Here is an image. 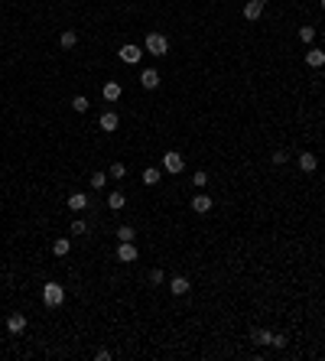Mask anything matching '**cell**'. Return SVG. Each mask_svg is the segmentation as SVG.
Returning a JSON list of instances; mask_svg holds the SVG:
<instances>
[{"instance_id":"obj_16","label":"cell","mask_w":325,"mask_h":361,"mask_svg":"<svg viewBox=\"0 0 325 361\" xmlns=\"http://www.w3.org/2000/svg\"><path fill=\"white\" fill-rule=\"evenodd\" d=\"M68 251H72V241H68V237H56V241H52V254H56V257H65Z\"/></svg>"},{"instance_id":"obj_13","label":"cell","mask_w":325,"mask_h":361,"mask_svg":"<svg viewBox=\"0 0 325 361\" xmlns=\"http://www.w3.org/2000/svg\"><path fill=\"white\" fill-rule=\"evenodd\" d=\"M299 170H303V173H315V170H319V156L309 153V150H306V153H299Z\"/></svg>"},{"instance_id":"obj_27","label":"cell","mask_w":325,"mask_h":361,"mask_svg":"<svg viewBox=\"0 0 325 361\" xmlns=\"http://www.w3.org/2000/svg\"><path fill=\"white\" fill-rule=\"evenodd\" d=\"M72 234L85 237V234H88V225H85V222H72Z\"/></svg>"},{"instance_id":"obj_5","label":"cell","mask_w":325,"mask_h":361,"mask_svg":"<svg viewBox=\"0 0 325 361\" xmlns=\"http://www.w3.org/2000/svg\"><path fill=\"white\" fill-rule=\"evenodd\" d=\"M189 208H192L195 215H208V212L215 208V202H212V196H195V199L189 202Z\"/></svg>"},{"instance_id":"obj_22","label":"cell","mask_w":325,"mask_h":361,"mask_svg":"<svg viewBox=\"0 0 325 361\" xmlns=\"http://www.w3.org/2000/svg\"><path fill=\"white\" fill-rule=\"evenodd\" d=\"M192 186H195V189H205V186H208V173H205V170L192 173Z\"/></svg>"},{"instance_id":"obj_24","label":"cell","mask_w":325,"mask_h":361,"mask_svg":"<svg viewBox=\"0 0 325 361\" xmlns=\"http://www.w3.org/2000/svg\"><path fill=\"white\" fill-rule=\"evenodd\" d=\"M108 186V173H91V189H104Z\"/></svg>"},{"instance_id":"obj_25","label":"cell","mask_w":325,"mask_h":361,"mask_svg":"<svg viewBox=\"0 0 325 361\" xmlns=\"http://www.w3.org/2000/svg\"><path fill=\"white\" fill-rule=\"evenodd\" d=\"M299 39L303 42H312L315 39V26H299Z\"/></svg>"},{"instance_id":"obj_9","label":"cell","mask_w":325,"mask_h":361,"mask_svg":"<svg viewBox=\"0 0 325 361\" xmlns=\"http://www.w3.org/2000/svg\"><path fill=\"white\" fill-rule=\"evenodd\" d=\"M140 85H143L146 91L160 88V72H156V68H143V72H140Z\"/></svg>"},{"instance_id":"obj_26","label":"cell","mask_w":325,"mask_h":361,"mask_svg":"<svg viewBox=\"0 0 325 361\" xmlns=\"http://www.w3.org/2000/svg\"><path fill=\"white\" fill-rule=\"evenodd\" d=\"M111 176H114V179H124V176H127V166H124V163H111Z\"/></svg>"},{"instance_id":"obj_31","label":"cell","mask_w":325,"mask_h":361,"mask_svg":"<svg viewBox=\"0 0 325 361\" xmlns=\"http://www.w3.org/2000/svg\"><path fill=\"white\" fill-rule=\"evenodd\" d=\"M94 358H98V361H108L111 351H108V348H98V351H94Z\"/></svg>"},{"instance_id":"obj_3","label":"cell","mask_w":325,"mask_h":361,"mask_svg":"<svg viewBox=\"0 0 325 361\" xmlns=\"http://www.w3.org/2000/svg\"><path fill=\"white\" fill-rule=\"evenodd\" d=\"M117 56H120V62H127V65H137L140 59H143V49H140L137 42H127V46H120V52H117Z\"/></svg>"},{"instance_id":"obj_23","label":"cell","mask_w":325,"mask_h":361,"mask_svg":"<svg viewBox=\"0 0 325 361\" xmlns=\"http://www.w3.org/2000/svg\"><path fill=\"white\" fill-rule=\"evenodd\" d=\"M270 339H273V332H267V329L254 332V342H257V345H270Z\"/></svg>"},{"instance_id":"obj_18","label":"cell","mask_w":325,"mask_h":361,"mask_svg":"<svg viewBox=\"0 0 325 361\" xmlns=\"http://www.w3.org/2000/svg\"><path fill=\"white\" fill-rule=\"evenodd\" d=\"M75 42H78V33H75V30L59 33V46H62V49H75Z\"/></svg>"},{"instance_id":"obj_1","label":"cell","mask_w":325,"mask_h":361,"mask_svg":"<svg viewBox=\"0 0 325 361\" xmlns=\"http://www.w3.org/2000/svg\"><path fill=\"white\" fill-rule=\"evenodd\" d=\"M42 303L49 306V309H59V306L65 303V290L56 283V280H49L46 286H42Z\"/></svg>"},{"instance_id":"obj_10","label":"cell","mask_w":325,"mask_h":361,"mask_svg":"<svg viewBox=\"0 0 325 361\" xmlns=\"http://www.w3.org/2000/svg\"><path fill=\"white\" fill-rule=\"evenodd\" d=\"M68 208H72V212H85V208H91V199H88L85 192H72V196H68Z\"/></svg>"},{"instance_id":"obj_15","label":"cell","mask_w":325,"mask_h":361,"mask_svg":"<svg viewBox=\"0 0 325 361\" xmlns=\"http://www.w3.org/2000/svg\"><path fill=\"white\" fill-rule=\"evenodd\" d=\"M306 65L322 68V65H325V52H322V49H306Z\"/></svg>"},{"instance_id":"obj_8","label":"cell","mask_w":325,"mask_h":361,"mask_svg":"<svg viewBox=\"0 0 325 361\" xmlns=\"http://www.w3.org/2000/svg\"><path fill=\"white\" fill-rule=\"evenodd\" d=\"M98 127H101V130H108V134H114V130L120 127V117H117L114 111H104L101 117H98Z\"/></svg>"},{"instance_id":"obj_32","label":"cell","mask_w":325,"mask_h":361,"mask_svg":"<svg viewBox=\"0 0 325 361\" xmlns=\"http://www.w3.org/2000/svg\"><path fill=\"white\" fill-rule=\"evenodd\" d=\"M319 4H322V7H325V0H319Z\"/></svg>"},{"instance_id":"obj_20","label":"cell","mask_w":325,"mask_h":361,"mask_svg":"<svg viewBox=\"0 0 325 361\" xmlns=\"http://www.w3.org/2000/svg\"><path fill=\"white\" fill-rule=\"evenodd\" d=\"M117 241H137V228L134 225H120L117 228Z\"/></svg>"},{"instance_id":"obj_7","label":"cell","mask_w":325,"mask_h":361,"mask_svg":"<svg viewBox=\"0 0 325 361\" xmlns=\"http://www.w3.org/2000/svg\"><path fill=\"white\" fill-rule=\"evenodd\" d=\"M23 329H26V316L23 312H10V316H7V332H10V335H20Z\"/></svg>"},{"instance_id":"obj_19","label":"cell","mask_w":325,"mask_h":361,"mask_svg":"<svg viewBox=\"0 0 325 361\" xmlns=\"http://www.w3.org/2000/svg\"><path fill=\"white\" fill-rule=\"evenodd\" d=\"M124 205H127L124 192H111V196H108V208H111V212H117V208H124Z\"/></svg>"},{"instance_id":"obj_21","label":"cell","mask_w":325,"mask_h":361,"mask_svg":"<svg viewBox=\"0 0 325 361\" xmlns=\"http://www.w3.org/2000/svg\"><path fill=\"white\" fill-rule=\"evenodd\" d=\"M88 108H91V101H88L85 94H75V98H72V111H75V114H85Z\"/></svg>"},{"instance_id":"obj_2","label":"cell","mask_w":325,"mask_h":361,"mask_svg":"<svg viewBox=\"0 0 325 361\" xmlns=\"http://www.w3.org/2000/svg\"><path fill=\"white\" fill-rule=\"evenodd\" d=\"M146 52L156 56V59H163L166 52H169V39H166L163 33H150V36H146Z\"/></svg>"},{"instance_id":"obj_6","label":"cell","mask_w":325,"mask_h":361,"mask_svg":"<svg viewBox=\"0 0 325 361\" xmlns=\"http://www.w3.org/2000/svg\"><path fill=\"white\" fill-rule=\"evenodd\" d=\"M120 263H130V260H137V244L134 241H120V248H117V254H114Z\"/></svg>"},{"instance_id":"obj_30","label":"cell","mask_w":325,"mask_h":361,"mask_svg":"<svg viewBox=\"0 0 325 361\" xmlns=\"http://www.w3.org/2000/svg\"><path fill=\"white\" fill-rule=\"evenodd\" d=\"M150 283H156V286L163 283V270H160V267H156V270H150Z\"/></svg>"},{"instance_id":"obj_17","label":"cell","mask_w":325,"mask_h":361,"mask_svg":"<svg viewBox=\"0 0 325 361\" xmlns=\"http://www.w3.org/2000/svg\"><path fill=\"white\" fill-rule=\"evenodd\" d=\"M160 179H163V170H156V166H146L143 170V186H156Z\"/></svg>"},{"instance_id":"obj_29","label":"cell","mask_w":325,"mask_h":361,"mask_svg":"<svg viewBox=\"0 0 325 361\" xmlns=\"http://www.w3.org/2000/svg\"><path fill=\"white\" fill-rule=\"evenodd\" d=\"M286 342H289V339H286V335H280V332H277V335L270 339V345H273V348H286Z\"/></svg>"},{"instance_id":"obj_4","label":"cell","mask_w":325,"mask_h":361,"mask_svg":"<svg viewBox=\"0 0 325 361\" xmlns=\"http://www.w3.org/2000/svg\"><path fill=\"white\" fill-rule=\"evenodd\" d=\"M163 170L166 173H182V170H186V160H182V153H176V150H169V153H166L163 156Z\"/></svg>"},{"instance_id":"obj_28","label":"cell","mask_w":325,"mask_h":361,"mask_svg":"<svg viewBox=\"0 0 325 361\" xmlns=\"http://www.w3.org/2000/svg\"><path fill=\"white\" fill-rule=\"evenodd\" d=\"M270 160H273L277 166H283V163L289 160V153H286V150H277V153H273V156H270Z\"/></svg>"},{"instance_id":"obj_11","label":"cell","mask_w":325,"mask_h":361,"mask_svg":"<svg viewBox=\"0 0 325 361\" xmlns=\"http://www.w3.org/2000/svg\"><path fill=\"white\" fill-rule=\"evenodd\" d=\"M101 94H104V101L114 104V101H120V94H124V88H120V82H108L101 88Z\"/></svg>"},{"instance_id":"obj_12","label":"cell","mask_w":325,"mask_h":361,"mask_svg":"<svg viewBox=\"0 0 325 361\" xmlns=\"http://www.w3.org/2000/svg\"><path fill=\"white\" fill-rule=\"evenodd\" d=\"M263 4H267V0H247V4H244V20H260Z\"/></svg>"},{"instance_id":"obj_14","label":"cell","mask_w":325,"mask_h":361,"mask_svg":"<svg viewBox=\"0 0 325 361\" xmlns=\"http://www.w3.org/2000/svg\"><path fill=\"white\" fill-rule=\"evenodd\" d=\"M189 290H192V286H189L186 277H172V280H169V293H172V296H186Z\"/></svg>"}]
</instances>
